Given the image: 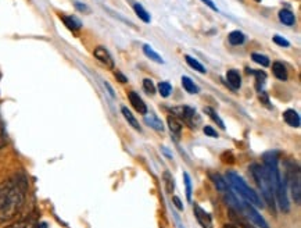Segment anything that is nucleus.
<instances>
[{
    "instance_id": "1",
    "label": "nucleus",
    "mask_w": 301,
    "mask_h": 228,
    "mask_svg": "<svg viewBox=\"0 0 301 228\" xmlns=\"http://www.w3.org/2000/svg\"><path fill=\"white\" fill-rule=\"evenodd\" d=\"M27 193V181L22 175L10 177L0 184V224L9 223L19 214Z\"/></svg>"
},
{
    "instance_id": "2",
    "label": "nucleus",
    "mask_w": 301,
    "mask_h": 228,
    "mask_svg": "<svg viewBox=\"0 0 301 228\" xmlns=\"http://www.w3.org/2000/svg\"><path fill=\"white\" fill-rule=\"evenodd\" d=\"M264 167L265 170L268 171L271 181H272V187H274V195L275 202L276 205H279V207L283 213H289L290 211V203L287 199V187H286V181L282 178V174L279 170V165H278V152H266L264 156Z\"/></svg>"
},
{
    "instance_id": "3",
    "label": "nucleus",
    "mask_w": 301,
    "mask_h": 228,
    "mask_svg": "<svg viewBox=\"0 0 301 228\" xmlns=\"http://www.w3.org/2000/svg\"><path fill=\"white\" fill-rule=\"evenodd\" d=\"M226 183L228 185L235 191L239 198H242L243 201H246L247 203L253 205L254 207H263V202H261V198L257 195V192H254L248 185L246 184V181L236 174L235 171H228L226 174Z\"/></svg>"
},
{
    "instance_id": "4",
    "label": "nucleus",
    "mask_w": 301,
    "mask_h": 228,
    "mask_svg": "<svg viewBox=\"0 0 301 228\" xmlns=\"http://www.w3.org/2000/svg\"><path fill=\"white\" fill-rule=\"evenodd\" d=\"M251 174H253V178L256 180L260 191L263 193V198H264L265 203H268V206L272 210L276 209L272 181H271V177H269L268 171L265 170L264 166L253 165L251 166Z\"/></svg>"
},
{
    "instance_id": "5",
    "label": "nucleus",
    "mask_w": 301,
    "mask_h": 228,
    "mask_svg": "<svg viewBox=\"0 0 301 228\" xmlns=\"http://www.w3.org/2000/svg\"><path fill=\"white\" fill-rule=\"evenodd\" d=\"M239 214L245 216L250 223H253L256 227L258 228H269L268 223L265 221V219L258 213L256 210V207L250 203H247L246 201H242V205H240V209L239 211H236Z\"/></svg>"
},
{
    "instance_id": "6",
    "label": "nucleus",
    "mask_w": 301,
    "mask_h": 228,
    "mask_svg": "<svg viewBox=\"0 0 301 228\" xmlns=\"http://www.w3.org/2000/svg\"><path fill=\"white\" fill-rule=\"evenodd\" d=\"M287 184L290 187V192H292V198L296 205H300L301 202V175L300 168L294 166L290 167L287 170Z\"/></svg>"
},
{
    "instance_id": "7",
    "label": "nucleus",
    "mask_w": 301,
    "mask_h": 228,
    "mask_svg": "<svg viewBox=\"0 0 301 228\" xmlns=\"http://www.w3.org/2000/svg\"><path fill=\"white\" fill-rule=\"evenodd\" d=\"M172 111L179 117L181 120H183L185 123H188L192 128L197 127V124L200 123V117L197 116L196 110H193L192 107H176V109H172Z\"/></svg>"
},
{
    "instance_id": "8",
    "label": "nucleus",
    "mask_w": 301,
    "mask_h": 228,
    "mask_svg": "<svg viewBox=\"0 0 301 228\" xmlns=\"http://www.w3.org/2000/svg\"><path fill=\"white\" fill-rule=\"evenodd\" d=\"M193 213H194V217L197 220V223L200 224L203 228H212V219H211V214H208L206 210L201 207L199 203H194L193 205Z\"/></svg>"
},
{
    "instance_id": "9",
    "label": "nucleus",
    "mask_w": 301,
    "mask_h": 228,
    "mask_svg": "<svg viewBox=\"0 0 301 228\" xmlns=\"http://www.w3.org/2000/svg\"><path fill=\"white\" fill-rule=\"evenodd\" d=\"M93 55H94V57L100 62L101 64H104L107 68H114V59L111 57V55H110V52L106 49V47H103V46H97L96 49H94V52H93Z\"/></svg>"
},
{
    "instance_id": "10",
    "label": "nucleus",
    "mask_w": 301,
    "mask_h": 228,
    "mask_svg": "<svg viewBox=\"0 0 301 228\" xmlns=\"http://www.w3.org/2000/svg\"><path fill=\"white\" fill-rule=\"evenodd\" d=\"M129 98V102H131V104H132V107L136 110L139 114H147V106L146 103L143 102V99L137 95L136 92H129L128 95Z\"/></svg>"
},
{
    "instance_id": "11",
    "label": "nucleus",
    "mask_w": 301,
    "mask_h": 228,
    "mask_svg": "<svg viewBox=\"0 0 301 228\" xmlns=\"http://www.w3.org/2000/svg\"><path fill=\"white\" fill-rule=\"evenodd\" d=\"M283 119H284V121L290 125V127H294V128H299L300 127V114L296 111V110L293 109H289L286 110L284 113H283Z\"/></svg>"
},
{
    "instance_id": "12",
    "label": "nucleus",
    "mask_w": 301,
    "mask_h": 228,
    "mask_svg": "<svg viewBox=\"0 0 301 228\" xmlns=\"http://www.w3.org/2000/svg\"><path fill=\"white\" fill-rule=\"evenodd\" d=\"M167 123H168V127H169L171 134H172L176 139H179L181 132H182V123L178 120V117H175V116H168Z\"/></svg>"
},
{
    "instance_id": "13",
    "label": "nucleus",
    "mask_w": 301,
    "mask_h": 228,
    "mask_svg": "<svg viewBox=\"0 0 301 228\" xmlns=\"http://www.w3.org/2000/svg\"><path fill=\"white\" fill-rule=\"evenodd\" d=\"M272 73H274V75L279 81H287V78H289L286 65L281 63V62H275V63L272 64Z\"/></svg>"
},
{
    "instance_id": "14",
    "label": "nucleus",
    "mask_w": 301,
    "mask_h": 228,
    "mask_svg": "<svg viewBox=\"0 0 301 228\" xmlns=\"http://www.w3.org/2000/svg\"><path fill=\"white\" fill-rule=\"evenodd\" d=\"M226 81L232 86V89H239L242 86V77L237 70H229L226 73Z\"/></svg>"
},
{
    "instance_id": "15",
    "label": "nucleus",
    "mask_w": 301,
    "mask_h": 228,
    "mask_svg": "<svg viewBox=\"0 0 301 228\" xmlns=\"http://www.w3.org/2000/svg\"><path fill=\"white\" fill-rule=\"evenodd\" d=\"M60 19H61V21L64 22L65 27L68 28V29H71L73 32L78 31V29H81V27H82L81 21L76 20L75 17H73V16H60Z\"/></svg>"
},
{
    "instance_id": "16",
    "label": "nucleus",
    "mask_w": 301,
    "mask_h": 228,
    "mask_svg": "<svg viewBox=\"0 0 301 228\" xmlns=\"http://www.w3.org/2000/svg\"><path fill=\"white\" fill-rule=\"evenodd\" d=\"M279 20H281V22H283L284 25H287V27H293V25H294V22H296V16L293 14L290 10L283 9L279 11Z\"/></svg>"
},
{
    "instance_id": "17",
    "label": "nucleus",
    "mask_w": 301,
    "mask_h": 228,
    "mask_svg": "<svg viewBox=\"0 0 301 228\" xmlns=\"http://www.w3.org/2000/svg\"><path fill=\"white\" fill-rule=\"evenodd\" d=\"M230 217L235 220L237 226H240L242 228H257L256 226H254L253 223H250V221H248L245 216L239 214V213L233 211V210H230Z\"/></svg>"
},
{
    "instance_id": "18",
    "label": "nucleus",
    "mask_w": 301,
    "mask_h": 228,
    "mask_svg": "<svg viewBox=\"0 0 301 228\" xmlns=\"http://www.w3.org/2000/svg\"><path fill=\"white\" fill-rule=\"evenodd\" d=\"M245 39H246V37H245V34L242 31H232L228 35L229 43L233 46L242 45L245 42Z\"/></svg>"
},
{
    "instance_id": "19",
    "label": "nucleus",
    "mask_w": 301,
    "mask_h": 228,
    "mask_svg": "<svg viewBox=\"0 0 301 228\" xmlns=\"http://www.w3.org/2000/svg\"><path fill=\"white\" fill-rule=\"evenodd\" d=\"M143 53L150 59V60H153V62H155V63L158 64H164V60H163V57L158 55L157 52H154L153 50V47L149 45H145L143 46Z\"/></svg>"
},
{
    "instance_id": "20",
    "label": "nucleus",
    "mask_w": 301,
    "mask_h": 228,
    "mask_svg": "<svg viewBox=\"0 0 301 228\" xmlns=\"http://www.w3.org/2000/svg\"><path fill=\"white\" fill-rule=\"evenodd\" d=\"M182 86L185 91L189 92V93H192V95H194V93H199V86L193 83L189 77H186V75H183L182 77Z\"/></svg>"
},
{
    "instance_id": "21",
    "label": "nucleus",
    "mask_w": 301,
    "mask_h": 228,
    "mask_svg": "<svg viewBox=\"0 0 301 228\" xmlns=\"http://www.w3.org/2000/svg\"><path fill=\"white\" fill-rule=\"evenodd\" d=\"M133 10H135V13H136L137 17L142 20L143 22L149 24V22L151 21V17H150V14L147 13L146 10L143 9V6H142V4H139V3H135V4H133Z\"/></svg>"
},
{
    "instance_id": "22",
    "label": "nucleus",
    "mask_w": 301,
    "mask_h": 228,
    "mask_svg": "<svg viewBox=\"0 0 301 228\" xmlns=\"http://www.w3.org/2000/svg\"><path fill=\"white\" fill-rule=\"evenodd\" d=\"M34 226H35L34 219L27 217V219L19 220V221H16V223H13V224H10V226L4 228H34Z\"/></svg>"
},
{
    "instance_id": "23",
    "label": "nucleus",
    "mask_w": 301,
    "mask_h": 228,
    "mask_svg": "<svg viewBox=\"0 0 301 228\" xmlns=\"http://www.w3.org/2000/svg\"><path fill=\"white\" fill-rule=\"evenodd\" d=\"M145 123H146L149 127L154 128L155 131H163V129H164V125H163L161 120H158L155 116H153V114H150V117L146 116V117H145Z\"/></svg>"
},
{
    "instance_id": "24",
    "label": "nucleus",
    "mask_w": 301,
    "mask_h": 228,
    "mask_svg": "<svg viewBox=\"0 0 301 228\" xmlns=\"http://www.w3.org/2000/svg\"><path fill=\"white\" fill-rule=\"evenodd\" d=\"M121 111H122V114H124V119L128 121L129 125H132V127L135 128V129H137V131H140V125H139V123H137V120L135 119V116L131 113L128 110V107H122L121 109Z\"/></svg>"
},
{
    "instance_id": "25",
    "label": "nucleus",
    "mask_w": 301,
    "mask_h": 228,
    "mask_svg": "<svg viewBox=\"0 0 301 228\" xmlns=\"http://www.w3.org/2000/svg\"><path fill=\"white\" fill-rule=\"evenodd\" d=\"M185 60H186V63L192 67L193 70H196V71H199V73H201V74H204L206 71H207V70H206V67H204L200 62H197L196 59H193L192 56L186 55L185 56Z\"/></svg>"
},
{
    "instance_id": "26",
    "label": "nucleus",
    "mask_w": 301,
    "mask_h": 228,
    "mask_svg": "<svg viewBox=\"0 0 301 228\" xmlns=\"http://www.w3.org/2000/svg\"><path fill=\"white\" fill-rule=\"evenodd\" d=\"M204 113H206V114H208V116H210V119L212 120L214 123H217V125H218L221 129H225V124H224V121H222L221 117L217 114V111H215V110L211 109V107H204Z\"/></svg>"
},
{
    "instance_id": "27",
    "label": "nucleus",
    "mask_w": 301,
    "mask_h": 228,
    "mask_svg": "<svg viewBox=\"0 0 301 228\" xmlns=\"http://www.w3.org/2000/svg\"><path fill=\"white\" fill-rule=\"evenodd\" d=\"M211 178H212V183H214V185L217 187V189H218L219 192H222V191H225L226 188H228L229 185L228 183L219 175V174H212L211 175Z\"/></svg>"
},
{
    "instance_id": "28",
    "label": "nucleus",
    "mask_w": 301,
    "mask_h": 228,
    "mask_svg": "<svg viewBox=\"0 0 301 228\" xmlns=\"http://www.w3.org/2000/svg\"><path fill=\"white\" fill-rule=\"evenodd\" d=\"M183 181H185V187H186V199L192 202V180L188 173H183Z\"/></svg>"
},
{
    "instance_id": "29",
    "label": "nucleus",
    "mask_w": 301,
    "mask_h": 228,
    "mask_svg": "<svg viewBox=\"0 0 301 228\" xmlns=\"http://www.w3.org/2000/svg\"><path fill=\"white\" fill-rule=\"evenodd\" d=\"M158 92H160V95H161L163 98H168V96L171 95V92H172V86H171V83H167V81H164V83H158Z\"/></svg>"
},
{
    "instance_id": "30",
    "label": "nucleus",
    "mask_w": 301,
    "mask_h": 228,
    "mask_svg": "<svg viewBox=\"0 0 301 228\" xmlns=\"http://www.w3.org/2000/svg\"><path fill=\"white\" fill-rule=\"evenodd\" d=\"M251 59H253L254 63L260 64V65H263V67H268V65H269V59H268L265 55H261V53H253V55H251Z\"/></svg>"
},
{
    "instance_id": "31",
    "label": "nucleus",
    "mask_w": 301,
    "mask_h": 228,
    "mask_svg": "<svg viewBox=\"0 0 301 228\" xmlns=\"http://www.w3.org/2000/svg\"><path fill=\"white\" fill-rule=\"evenodd\" d=\"M164 180H165V188H167V192H168V193H172L173 189H175V183H173L172 174L169 173V171H165Z\"/></svg>"
},
{
    "instance_id": "32",
    "label": "nucleus",
    "mask_w": 301,
    "mask_h": 228,
    "mask_svg": "<svg viewBox=\"0 0 301 228\" xmlns=\"http://www.w3.org/2000/svg\"><path fill=\"white\" fill-rule=\"evenodd\" d=\"M143 88H145V91H146L149 95H154V93H155L154 83H153V81H151V80H149V78L143 80Z\"/></svg>"
},
{
    "instance_id": "33",
    "label": "nucleus",
    "mask_w": 301,
    "mask_h": 228,
    "mask_svg": "<svg viewBox=\"0 0 301 228\" xmlns=\"http://www.w3.org/2000/svg\"><path fill=\"white\" fill-rule=\"evenodd\" d=\"M274 42L276 45L282 46V47H289V46H290V42H289L287 39H284L283 37H279V35H275Z\"/></svg>"
},
{
    "instance_id": "34",
    "label": "nucleus",
    "mask_w": 301,
    "mask_h": 228,
    "mask_svg": "<svg viewBox=\"0 0 301 228\" xmlns=\"http://www.w3.org/2000/svg\"><path fill=\"white\" fill-rule=\"evenodd\" d=\"M203 131H204V134H206L207 137L218 138V132H217L212 127H210V125H206V127L203 128Z\"/></svg>"
},
{
    "instance_id": "35",
    "label": "nucleus",
    "mask_w": 301,
    "mask_h": 228,
    "mask_svg": "<svg viewBox=\"0 0 301 228\" xmlns=\"http://www.w3.org/2000/svg\"><path fill=\"white\" fill-rule=\"evenodd\" d=\"M4 144H6V134H4V128L1 124V120H0V147H3Z\"/></svg>"
},
{
    "instance_id": "36",
    "label": "nucleus",
    "mask_w": 301,
    "mask_h": 228,
    "mask_svg": "<svg viewBox=\"0 0 301 228\" xmlns=\"http://www.w3.org/2000/svg\"><path fill=\"white\" fill-rule=\"evenodd\" d=\"M260 101H261V103H264L265 106L271 107V106H269V99H268V95H266L264 91L260 92Z\"/></svg>"
},
{
    "instance_id": "37",
    "label": "nucleus",
    "mask_w": 301,
    "mask_h": 228,
    "mask_svg": "<svg viewBox=\"0 0 301 228\" xmlns=\"http://www.w3.org/2000/svg\"><path fill=\"white\" fill-rule=\"evenodd\" d=\"M115 78H117V80H118L119 83H128V78H127V77H125V75H124V74L121 73V71H118V70H117V71H115Z\"/></svg>"
},
{
    "instance_id": "38",
    "label": "nucleus",
    "mask_w": 301,
    "mask_h": 228,
    "mask_svg": "<svg viewBox=\"0 0 301 228\" xmlns=\"http://www.w3.org/2000/svg\"><path fill=\"white\" fill-rule=\"evenodd\" d=\"M172 202H173V205H175V206H176L178 209H179V210H183L182 201H181V199H179L178 196H173V198H172Z\"/></svg>"
},
{
    "instance_id": "39",
    "label": "nucleus",
    "mask_w": 301,
    "mask_h": 228,
    "mask_svg": "<svg viewBox=\"0 0 301 228\" xmlns=\"http://www.w3.org/2000/svg\"><path fill=\"white\" fill-rule=\"evenodd\" d=\"M201 1H203V3H204L206 6H208V7H210L212 11H218V7H217V6H215V4H214V3H212L211 0H201Z\"/></svg>"
},
{
    "instance_id": "40",
    "label": "nucleus",
    "mask_w": 301,
    "mask_h": 228,
    "mask_svg": "<svg viewBox=\"0 0 301 228\" xmlns=\"http://www.w3.org/2000/svg\"><path fill=\"white\" fill-rule=\"evenodd\" d=\"M75 7L78 10H81V11H88V10H89L85 4H79V3H75Z\"/></svg>"
},
{
    "instance_id": "41",
    "label": "nucleus",
    "mask_w": 301,
    "mask_h": 228,
    "mask_svg": "<svg viewBox=\"0 0 301 228\" xmlns=\"http://www.w3.org/2000/svg\"><path fill=\"white\" fill-rule=\"evenodd\" d=\"M34 228H47V224L46 223H35Z\"/></svg>"
},
{
    "instance_id": "42",
    "label": "nucleus",
    "mask_w": 301,
    "mask_h": 228,
    "mask_svg": "<svg viewBox=\"0 0 301 228\" xmlns=\"http://www.w3.org/2000/svg\"><path fill=\"white\" fill-rule=\"evenodd\" d=\"M224 228H239V227H237L236 224H225Z\"/></svg>"
},
{
    "instance_id": "43",
    "label": "nucleus",
    "mask_w": 301,
    "mask_h": 228,
    "mask_svg": "<svg viewBox=\"0 0 301 228\" xmlns=\"http://www.w3.org/2000/svg\"><path fill=\"white\" fill-rule=\"evenodd\" d=\"M257 1H261V0H257Z\"/></svg>"
}]
</instances>
